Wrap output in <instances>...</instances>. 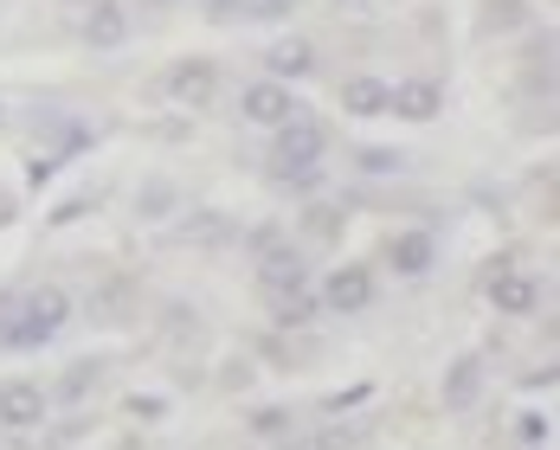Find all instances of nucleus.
Segmentation results:
<instances>
[{"label":"nucleus","instance_id":"obj_1","mask_svg":"<svg viewBox=\"0 0 560 450\" xmlns=\"http://www.w3.org/2000/svg\"><path fill=\"white\" fill-rule=\"evenodd\" d=\"M323 155H329V135L316 116H290L271 129V180H283V187H310Z\"/></svg>","mask_w":560,"mask_h":450},{"label":"nucleus","instance_id":"obj_2","mask_svg":"<svg viewBox=\"0 0 560 450\" xmlns=\"http://www.w3.org/2000/svg\"><path fill=\"white\" fill-rule=\"evenodd\" d=\"M58 322H65V296L58 289H26L0 316V347H46L58 335Z\"/></svg>","mask_w":560,"mask_h":450},{"label":"nucleus","instance_id":"obj_3","mask_svg":"<svg viewBox=\"0 0 560 450\" xmlns=\"http://www.w3.org/2000/svg\"><path fill=\"white\" fill-rule=\"evenodd\" d=\"M316 303H323V309H336V316H361V309L374 303V271H368V264H348V271H336V277H329V289H316Z\"/></svg>","mask_w":560,"mask_h":450},{"label":"nucleus","instance_id":"obj_4","mask_svg":"<svg viewBox=\"0 0 560 450\" xmlns=\"http://www.w3.org/2000/svg\"><path fill=\"white\" fill-rule=\"evenodd\" d=\"M296 116V97L283 91V78H265V84H245V122H258V129H278Z\"/></svg>","mask_w":560,"mask_h":450},{"label":"nucleus","instance_id":"obj_5","mask_svg":"<svg viewBox=\"0 0 560 450\" xmlns=\"http://www.w3.org/2000/svg\"><path fill=\"white\" fill-rule=\"evenodd\" d=\"M162 84H168V97H180V104H207V97H213V84H220V71H213L207 58H180Z\"/></svg>","mask_w":560,"mask_h":450},{"label":"nucleus","instance_id":"obj_6","mask_svg":"<svg viewBox=\"0 0 560 450\" xmlns=\"http://www.w3.org/2000/svg\"><path fill=\"white\" fill-rule=\"evenodd\" d=\"M490 303L503 316H528L541 303V289H535V277H522V271H490Z\"/></svg>","mask_w":560,"mask_h":450},{"label":"nucleus","instance_id":"obj_7","mask_svg":"<svg viewBox=\"0 0 560 450\" xmlns=\"http://www.w3.org/2000/svg\"><path fill=\"white\" fill-rule=\"evenodd\" d=\"M0 418H7L13 431L39 425V418H46V393H39V387H0Z\"/></svg>","mask_w":560,"mask_h":450},{"label":"nucleus","instance_id":"obj_8","mask_svg":"<svg viewBox=\"0 0 560 450\" xmlns=\"http://www.w3.org/2000/svg\"><path fill=\"white\" fill-rule=\"evenodd\" d=\"M341 104L354 116H387L393 110V84H381V78H354L348 91H341Z\"/></svg>","mask_w":560,"mask_h":450},{"label":"nucleus","instance_id":"obj_9","mask_svg":"<svg viewBox=\"0 0 560 450\" xmlns=\"http://www.w3.org/2000/svg\"><path fill=\"white\" fill-rule=\"evenodd\" d=\"M387 264H393V271H406V277L432 271V238H425V232H406V238H393Z\"/></svg>","mask_w":560,"mask_h":450},{"label":"nucleus","instance_id":"obj_10","mask_svg":"<svg viewBox=\"0 0 560 450\" xmlns=\"http://www.w3.org/2000/svg\"><path fill=\"white\" fill-rule=\"evenodd\" d=\"M393 110L412 116V122H425V116H439V84H425V78H412L406 91H393Z\"/></svg>","mask_w":560,"mask_h":450},{"label":"nucleus","instance_id":"obj_11","mask_svg":"<svg viewBox=\"0 0 560 450\" xmlns=\"http://www.w3.org/2000/svg\"><path fill=\"white\" fill-rule=\"evenodd\" d=\"M477 387H483V360H477V354H464V360L451 367V380H445V399H451V405H470Z\"/></svg>","mask_w":560,"mask_h":450},{"label":"nucleus","instance_id":"obj_12","mask_svg":"<svg viewBox=\"0 0 560 450\" xmlns=\"http://www.w3.org/2000/svg\"><path fill=\"white\" fill-rule=\"evenodd\" d=\"M122 39H129V20H122L116 0H104V7L91 13V46H122Z\"/></svg>","mask_w":560,"mask_h":450},{"label":"nucleus","instance_id":"obj_13","mask_svg":"<svg viewBox=\"0 0 560 450\" xmlns=\"http://www.w3.org/2000/svg\"><path fill=\"white\" fill-rule=\"evenodd\" d=\"M316 64V52L303 46V39H283V46H271V78H303Z\"/></svg>","mask_w":560,"mask_h":450},{"label":"nucleus","instance_id":"obj_14","mask_svg":"<svg viewBox=\"0 0 560 450\" xmlns=\"http://www.w3.org/2000/svg\"><path fill=\"white\" fill-rule=\"evenodd\" d=\"M361 168L368 174H399L406 168V155H399V149H361Z\"/></svg>","mask_w":560,"mask_h":450},{"label":"nucleus","instance_id":"obj_15","mask_svg":"<svg viewBox=\"0 0 560 450\" xmlns=\"http://www.w3.org/2000/svg\"><path fill=\"white\" fill-rule=\"evenodd\" d=\"M515 438H522L528 450H541L548 438H555V431H548V418H528V412H522V425H515Z\"/></svg>","mask_w":560,"mask_h":450}]
</instances>
